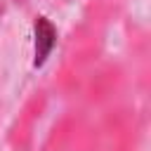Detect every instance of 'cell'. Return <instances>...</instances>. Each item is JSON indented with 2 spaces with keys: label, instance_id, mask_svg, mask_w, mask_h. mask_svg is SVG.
<instances>
[{
  "label": "cell",
  "instance_id": "obj_1",
  "mask_svg": "<svg viewBox=\"0 0 151 151\" xmlns=\"http://www.w3.org/2000/svg\"><path fill=\"white\" fill-rule=\"evenodd\" d=\"M35 28H38V59H35V61H42V59H45V54L50 52L52 42H54V31H52V26H50L42 17L38 19Z\"/></svg>",
  "mask_w": 151,
  "mask_h": 151
}]
</instances>
